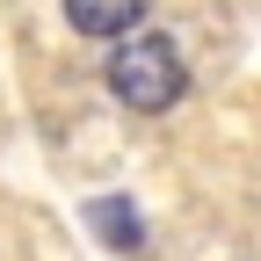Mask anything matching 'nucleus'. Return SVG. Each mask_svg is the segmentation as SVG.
<instances>
[{"label":"nucleus","mask_w":261,"mask_h":261,"mask_svg":"<svg viewBox=\"0 0 261 261\" xmlns=\"http://www.w3.org/2000/svg\"><path fill=\"white\" fill-rule=\"evenodd\" d=\"M109 87H116V102H123V109L160 116V109H174V102H181L189 65H181L174 37H130V44H116V58H109Z\"/></svg>","instance_id":"f257e3e1"},{"label":"nucleus","mask_w":261,"mask_h":261,"mask_svg":"<svg viewBox=\"0 0 261 261\" xmlns=\"http://www.w3.org/2000/svg\"><path fill=\"white\" fill-rule=\"evenodd\" d=\"M94 225H109V247H138V218H130V203H94Z\"/></svg>","instance_id":"7ed1b4c3"},{"label":"nucleus","mask_w":261,"mask_h":261,"mask_svg":"<svg viewBox=\"0 0 261 261\" xmlns=\"http://www.w3.org/2000/svg\"><path fill=\"white\" fill-rule=\"evenodd\" d=\"M152 0H65V22L80 29V37H130V29L145 22Z\"/></svg>","instance_id":"f03ea898"}]
</instances>
